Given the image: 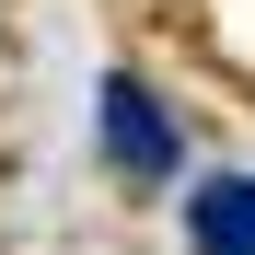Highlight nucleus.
<instances>
[{"label": "nucleus", "instance_id": "1", "mask_svg": "<svg viewBox=\"0 0 255 255\" xmlns=\"http://www.w3.org/2000/svg\"><path fill=\"white\" fill-rule=\"evenodd\" d=\"M105 151H116L139 186H162V174H174V116H162L139 81H105Z\"/></svg>", "mask_w": 255, "mask_h": 255}, {"label": "nucleus", "instance_id": "2", "mask_svg": "<svg viewBox=\"0 0 255 255\" xmlns=\"http://www.w3.org/2000/svg\"><path fill=\"white\" fill-rule=\"evenodd\" d=\"M186 232H197V255H255V174L197 186L186 197Z\"/></svg>", "mask_w": 255, "mask_h": 255}]
</instances>
